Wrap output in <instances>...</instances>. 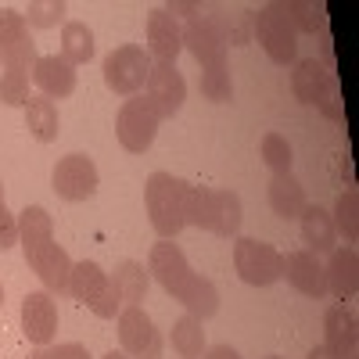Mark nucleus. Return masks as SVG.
<instances>
[{
    "instance_id": "obj_18",
    "label": "nucleus",
    "mask_w": 359,
    "mask_h": 359,
    "mask_svg": "<svg viewBox=\"0 0 359 359\" xmlns=\"http://www.w3.org/2000/svg\"><path fill=\"white\" fill-rule=\"evenodd\" d=\"M284 280L306 298H327V280H323V262L320 255L298 248L284 255Z\"/></svg>"
},
{
    "instance_id": "obj_33",
    "label": "nucleus",
    "mask_w": 359,
    "mask_h": 359,
    "mask_svg": "<svg viewBox=\"0 0 359 359\" xmlns=\"http://www.w3.org/2000/svg\"><path fill=\"white\" fill-rule=\"evenodd\" d=\"M201 97L212 104H230L233 101V76L230 69H205L201 72Z\"/></svg>"
},
{
    "instance_id": "obj_5",
    "label": "nucleus",
    "mask_w": 359,
    "mask_h": 359,
    "mask_svg": "<svg viewBox=\"0 0 359 359\" xmlns=\"http://www.w3.org/2000/svg\"><path fill=\"white\" fill-rule=\"evenodd\" d=\"M233 269L252 287H269L284 280V255L259 237H233Z\"/></svg>"
},
{
    "instance_id": "obj_39",
    "label": "nucleus",
    "mask_w": 359,
    "mask_h": 359,
    "mask_svg": "<svg viewBox=\"0 0 359 359\" xmlns=\"http://www.w3.org/2000/svg\"><path fill=\"white\" fill-rule=\"evenodd\" d=\"M201 359H241V352H237L233 345H212V348H205Z\"/></svg>"
},
{
    "instance_id": "obj_6",
    "label": "nucleus",
    "mask_w": 359,
    "mask_h": 359,
    "mask_svg": "<svg viewBox=\"0 0 359 359\" xmlns=\"http://www.w3.org/2000/svg\"><path fill=\"white\" fill-rule=\"evenodd\" d=\"M151 54H147L144 47L137 43H123V47H115L108 57H104V86L111 90V94L118 97H137L144 83H147V72H151Z\"/></svg>"
},
{
    "instance_id": "obj_17",
    "label": "nucleus",
    "mask_w": 359,
    "mask_h": 359,
    "mask_svg": "<svg viewBox=\"0 0 359 359\" xmlns=\"http://www.w3.org/2000/svg\"><path fill=\"white\" fill-rule=\"evenodd\" d=\"M323 348L334 359H355L359 352V323L345 306H331L323 316Z\"/></svg>"
},
{
    "instance_id": "obj_25",
    "label": "nucleus",
    "mask_w": 359,
    "mask_h": 359,
    "mask_svg": "<svg viewBox=\"0 0 359 359\" xmlns=\"http://www.w3.org/2000/svg\"><path fill=\"white\" fill-rule=\"evenodd\" d=\"M180 187V208H184V223L208 230L212 226V187L191 184V180H176Z\"/></svg>"
},
{
    "instance_id": "obj_14",
    "label": "nucleus",
    "mask_w": 359,
    "mask_h": 359,
    "mask_svg": "<svg viewBox=\"0 0 359 359\" xmlns=\"http://www.w3.org/2000/svg\"><path fill=\"white\" fill-rule=\"evenodd\" d=\"M22 334L33 345H50L57 334V302L50 291H29L22 298Z\"/></svg>"
},
{
    "instance_id": "obj_11",
    "label": "nucleus",
    "mask_w": 359,
    "mask_h": 359,
    "mask_svg": "<svg viewBox=\"0 0 359 359\" xmlns=\"http://www.w3.org/2000/svg\"><path fill=\"white\" fill-rule=\"evenodd\" d=\"M36 43L29 33V22L15 8H0V65L4 69H33L36 65Z\"/></svg>"
},
{
    "instance_id": "obj_41",
    "label": "nucleus",
    "mask_w": 359,
    "mask_h": 359,
    "mask_svg": "<svg viewBox=\"0 0 359 359\" xmlns=\"http://www.w3.org/2000/svg\"><path fill=\"white\" fill-rule=\"evenodd\" d=\"M306 359H334V355H331V352H327V348H323V345H313V348H309V355H306Z\"/></svg>"
},
{
    "instance_id": "obj_36",
    "label": "nucleus",
    "mask_w": 359,
    "mask_h": 359,
    "mask_svg": "<svg viewBox=\"0 0 359 359\" xmlns=\"http://www.w3.org/2000/svg\"><path fill=\"white\" fill-rule=\"evenodd\" d=\"M33 359H94V355L76 341H65V345H43Z\"/></svg>"
},
{
    "instance_id": "obj_44",
    "label": "nucleus",
    "mask_w": 359,
    "mask_h": 359,
    "mask_svg": "<svg viewBox=\"0 0 359 359\" xmlns=\"http://www.w3.org/2000/svg\"><path fill=\"white\" fill-rule=\"evenodd\" d=\"M0 306H4V287H0Z\"/></svg>"
},
{
    "instance_id": "obj_27",
    "label": "nucleus",
    "mask_w": 359,
    "mask_h": 359,
    "mask_svg": "<svg viewBox=\"0 0 359 359\" xmlns=\"http://www.w3.org/2000/svg\"><path fill=\"white\" fill-rule=\"evenodd\" d=\"M25 130L29 137H36L40 144H50L62 133V115H57V104L47 97H29L25 104Z\"/></svg>"
},
{
    "instance_id": "obj_34",
    "label": "nucleus",
    "mask_w": 359,
    "mask_h": 359,
    "mask_svg": "<svg viewBox=\"0 0 359 359\" xmlns=\"http://www.w3.org/2000/svg\"><path fill=\"white\" fill-rule=\"evenodd\" d=\"M29 72L25 69H4L0 72V104L25 108L29 104Z\"/></svg>"
},
{
    "instance_id": "obj_8",
    "label": "nucleus",
    "mask_w": 359,
    "mask_h": 359,
    "mask_svg": "<svg viewBox=\"0 0 359 359\" xmlns=\"http://www.w3.org/2000/svg\"><path fill=\"white\" fill-rule=\"evenodd\" d=\"M252 29H255V40L262 43V50L269 54L273 65H294L298 62V33L287 25V18L280 15L277 4H262L252 15Z\"/></svg>"
},
{
    "instance_id": "obj_37",
    "label": "nucleus",
    "mask_w": 359,
    "mask_h": 359,
    "mask_svg": "<svg viewBox=\"0 0 359 359\" xmlns=\"http://www.w3.org/2000/svg\"><path fill=\"white\" fill-rule=\"evenodd\" d=\"M18 245V216L8 205H0V252H8Z\"/></svg>"
},
{
    "instance_id": "obj_12",
    "label": "nucleus",
    "mask_w": 359,
    "mask_h": 359,
    "mask_svg": "<svg viewBox=\"0 0 359 359\" xmlns=\"http://www.w3.org/2000/svg\"><path fill=\"white\" fill-rule=\"evenodd\" d=\"M144 97L151 101V108L158 111L162 123L172 118V115H180V108H184V101H187V79H184V72H180L176 65L155 62L151 72H147V83H144Z\"/></svg>"
},
{
    "instance_id": "obj_42",
    "label": "nucleus",
    "mask_w": 359,
    "mask_h": 359,
    "mask_svg": "<svg viewBox=\"0 0 359 359\" xmlns=\"http://www.w3.org/2000/svg\"><path fill=\"white\" fill-rule=\"evenodd\" d=\"M101 359H130L126 352H108V355H101Z\"/></svg>"
},
{
    "instance_id": "obj_22",
    "label": "nucleus",
    "mask_w": 359,
    "mask_h": 359,
    "mask_svg": "<svg viewBox=\"0 0 359 359\" xmlns=\"http://www.w3.org/2000/svg\"><path fill=\"white\" fill-rule=\"evenodd\" d=\"M54 241V219L43 205H25L18 212V245L25 252V259L40 252L43 245Z\"/></svg>"
},
{
    "instance_id": "obj_9",
    "label": "nucleus",
    "mask_w": 359,
    "mask_h": 359,
    "mask_svg": "<svg viewBox=\"0 0 359 359\" xmlns=\"http://www.w3.org/2000/svg\"><path fill=\"white\" fill-rule=\"evenodd\" d=\"M118 345L130 359H162L165 338L155 320L144 313V306H123L118 313Z\"/></svg>"
},
{
    "instance_id": "obj_13",
    "label": "nucleus",
    "mask_w": 359,
    "mask_h": 359,
    "mask_svg": "<svg viewBox=\"0 0 359 359\" xmlns=\"http://www.w3.org/2000/svg\"><path fill=\"white\" fill-rule=\"evenodd\" d=\"M291 94H294L298 104L320 108L323 101L338 97V76L327 72L316 57H298L294 72H291Z\"/></svg>"
},
{
    "instance_id": "obj_45",
    "label": "nucleus",
    "mask_w": 359,
    "mask_h": 359,
    "mask_svg": "<svg viewBox=\"0 0 359 359\" xmlns=\"http://www.w3.org/2000/svg\"><path fill=\"white\" fill-rule=\"evenodd\" d=\"M266 359H280V355H266Z\"/></svg>"
},
{
    "instance_id": "obj_38",
    "label": "nucleus",
    "mask_w": 359,
    "mask_h": 359,
    "mask_svg": "<svg viewBox=\"0 0 359 359\" xmlns=\"http://www.w3.org/2000/svg\"><path fill=\"white\" fill-rule=\"evenodd\" d=\"M320 65H323L327 72H334V76H338V65H334V40H331V33H323V36H320Z\"/></svg>"
},
{
    "instance_id": "obj_19",
    "label": "nucleus",
    "mask_w": 359,
    "mask_h": 359,
    "mask_svg": "<svg viewBox=\"0 0 359 359\" xmlns=\"http://www.w3.org/2000/svg\"><path fill=\"white\" fill-rule=\"evenodd\" d=\"M29 266H33V273L43 280V287L50 291V294H69V277H72V259H69V252L57 245V241H50V245H43L40 252H33L25 259Z\"/></svg>"
},
{
    "instance_id": "obj_23",
    "label": "nucleus",
    "mask_w": 359,
    "mask_h": 359,
    "mask_svg": "<svg viewBox=\"0 0 359 359\" xmlns=\"http://www.w3.org/2000/svg\"><path fill=\"white\" fill-rule=\"evenodd\" d=\"M306 205H309L306 187L298 184L294 172H280V176L269 180V208H273V216H280V219H298Z\"/></svg>"
},
{
    "instance_id": "obj_40",
    "label": "nucleus",
    "mask_w": 359,
    "mask_h": 359,
    "mask_svg": "<svg viewBox=\"0 0 359 359\" xmlns=\"http://www.w3.org/2000/svg\"><path fill=\"white\" fill-rule=\"evenodd\" d=\"M320 111H323L327 118H334V123H345V108H341V97L323 101V104H320Z\"/></svg>"
},
{
    "instance_id": "obj_3",
    "label": "nucleus",
    "mask_w": 359,
    "mask_h": 359,
    "mask_svg": "<svg viewBox=\"0 0 359 359\" xmlns=\"http://www.w3.org/2000/svg\"><path fill=\"white\" fill-rule=\"evenodd\" d=\"M230 47V25L219 15H191L184 22V50L194 57L201 69H223Z\"/></svg>"
},
{
    "instance_id": "obj_2",
    "label": "nucleus",
    "mask_w": 359,
    "mask_h": 359,
    "mask_svg": "<svg viewBox=\"0 0 359 359\" xmlns=\"http://www.w3.org/2000/svg\"><path fill=\"white\" fill-rule=\"evenodd\" d=\"M69 294L76 298V302H83L94 316H101V320H115L118 313H123V298H118V291L111 284V273H104L94 259L72 262Z\"/></svg>"
},
{
    "instance_id": "obj_21",
    "label": "nucleus",
    "mask_w": 359,
    "mask_h": 359,
    "mask_svg": "<svg viewBox=\"0 0 359 359\" xmlns=\"http://www.w3.org/2000/svg\"><path fill=\"white\" fill-rule=\"evenodd\" d=\"M298 223H302V241H306V252L313 255H331L338 248V230L331 223V212L320 205H306L302 216H298Z\"/></svg>"
},
{
    "instance_id": "obj_7",
    "label": "nucleus",
    "mask_w": 359,
    "mask_h": 359,
    "mask_svg": "<svg viewBox=\"0 0 359 359\" xmlns=\"http://www.w3.org/2000/svg\"><path fill=\"white\" fill-rule=\"evenodd\" d=\"M158 126H162V118H158V111L151 108L147 97L123 101V108H118V115H115V137H118V144H123V151H130V155H144L147 147L155 144Z\"/></svg>"
},
{
    "instance_id": "obj_29",
    "label": "nucleus",
    "mask_w": 359,
    "mask_h": 359,
    "mask_svg": "<svg viewBox=\"0 0 359 359\" xmlns=\"http://www.w3.org/2000/svg\"><path fill=\"white\" fill-rule=\"evenodd\" d=\"M169 341H172V352L180 355V359H201L205 355V327H201V320L198 316H180L176 323H172V334H169Z\"/></svg>"
},
{
    "instance_id": "obj_28",
    "label": "nucleus",
    "mask_w": 359,
    "mask_h": 359,
    "mask_svg": "<svg viewBox=\"0 0 359 359\" xmlns=\"http://www.w3.org/2000/svg\"><path fill=\"white\" fill-rule=\"evenodd\" d=\"M97 54V43H94V29L86 22H65L62 25V57L69 65H86L90 57Z\"/></svg>"
},
{
    "instance_id": "obj_1",
    "label": "nucleus",
    "mask_w": 359,
    "mask_h": 359,
    "mask_svg": "<svg viewBox=\"0 0 359 359\" xmlns=\"http://www.w3.org/2000/svg\"><path fill=\"white\" fill-rule=\"evenodd\" d=\"M147 273L162 284V291L169 298H176V302L191 316H198L201 323L219 313V287L208 277L194 273L180 245H172V241L151 245V252H147Z\"/></svg>"
},
{
    "instance_id": "obj_4",
    "label": "nucleus",
    "mask_w": 359,
    "mask_h": 359,
    "mask_svg": "<svg viewBox=\"0 0 359 359\" xmlns=\"http://www.w3.org/2000/svg\"><path fill=\"white\" fill-rule=\"evenodd\" d=\"M180 176L169 172H151L144 184V208H147V219H151L158 241H176V233L184 230V208H180V187H176Z\"/></svg>"
},
{
    "instance_id": "obj_35",
    "label": "nucleus",
    "mask_w": 359,
    "mask_h": 359,
    "mask_svg": "<svg viewBox=\"0 0 359 359\" xmlns=\"http://www.w3.org/2000/svg\"><path fill=\"white\" fill-rule=\"evenodd\" d=\"M65 11L69 8L62 0H33V4L25 8V22H29V29H54L65 18Z\"/></svg>"
},
{
    "instance_id": "obj_30",
    "label": "nucleus",
    "mask_w": 359,
    "mask_h": 359,
    "mask_svg": "<svg viewBox=\"0 0 359 359\" xmlns=\"http://www.w3.org/2000/svg\"><path fill=\"white\" fill-rule=\"evenodd\" d=\"M331 223H334V230L345 237L348 245L359 241V191L355 187H345L338 194V201L331 208Z\"/></svg>"
},
{
    "instance_id": "obj_26",
    "label": "nucleus",
    "mask_w": 359,
    "mask_h": 359,
    "mask_svg": "<svg viewBox=\"0 0 359 359\" xmlns=\"http://www.w3.org/2000/svg\"><path fill=\"white\" fill-rule=\"evenodd\" d=\"M111 284H115L118 298H123V306H140L147 287H151V273H147L144 262L123 259V262L115 266V273H111Z\"/></svg>"
},
{
    "instance_id": "obj_16",
    "label": "nucleus",
    "mask_w": 359,
    "mask_h": 359,
    "mask_svg": "<svg viewBox=\"0 0 359 359\" xmlns=\"http://www.w3.org/2000/svg\"><path fill=\"white\" fill-rule=\"evenodd\" d=\"M33 83L40 86V97H47V101H62V97H72L76 94V65H69L62 54H43V57H36V65H33Z\"/></svg>"
},
{
    "instance_id": "obj_15",
    "label": "nucleus",
    "mask_w": 359,
    "mask_h": 359,
    "mask_svg": "<svg viewBox=\"0 0 359 359\" xmlns=\"http://www.w3.org/2000/svg\"><path fill=\"white\" fill-rule=\"evenodd\" d=\"M147 54L165 65H176V57L184 54V25L169 15V8H155L147 15Z\"/></svg>"
},
{
    "instance_id": "obj_31",
    "label": "nucleus",
    "mask_w": 359,
    "mask_h": 359,
    "mask_svg": "<svg viewBox=\"0 0 359 359\" xmlns=\"http://www.w3.org/2000/svg\"><path fill=\"white\" fill-rule=\"evenodd\" d=\"M280 15L287 18V25L294 33H309V36H323L327 33V18H323V8L316 4H298V0H287V4H277Z\"/></svg>"
},
{
    "instance_id": "obj_24",
    "label": "nucleus",
    "mask_w": 359,
    "mask_h": 359,
    "mask_svg": "<svg viewBox=\"0 0 359 359\" xmlns=\"http://www.w3.org/2000/svg\"><path fill=\"white\" fill-rule=\"evenodd\" d=\"M245 223V201L237 191H212V230L216 237H241Z\"/></svg>"
},
{
    "instance_id": "obj_32",
    "label": "nucleus",
    "mask_w": 359,
    "mask_h": 359,
    "mask_svg": "<svg viewBox=\"0 0 359 359\" xmlns=\"http://www.w3.org/2000/svg\"><path fill=\"white\" fill-rule=\"evenodd\" d=\"M259 155H262V162L269 169H273V176L291 172V165H294V151H291V144H287L284 133H266L259 140Z\"/></svg>"
},
{
    "instance_id": "obj_43",
    "label": "nucleus",
    "mask_w": 359,
    "mask_h": 359,
    "mask_svg": "<svg viewBox=\"0 0 359 359\" xmlns=\"http://www.w3.org/2000/svg\"><path fill=\"white\" fill-rule=\"evenodd\" d=\"M0 205H4V184H0Z\"/></svg>"
},
{
    "instance_id": "obj_20",
    "label": "nucleus",
    "mask_w": 359,
    "mask_h": 359,
    "mask_svg": "<svg viewBox=\"0 0 359 359\" xmlns=\"http://www.w3.org/2000/svg\"><path fill=\"white\" fill-rule=\"evenodd\" d=\"M323 280H327V294L331 298H352L355 294V287H359V252H355V245H338L334 252H331V259H327V266H323Z\"/></svg>"
},
{
    "instance_id": "obj_10",
    "label": "nucleus",
    "mask_w": 359,
    "mask_h": 359,
    "mask_svg": "<svg viewBox=\"0 0 359 359\" xmlns=\"http://www.w3.org/2000/svg\"><path fill=\"white\" fill-rule=\"evenodd\" d=\"M50 187H54V194L62 198V201H86V198L97 194L101 172H97L94 158L76 151V155L57 158V165L50 172Z\"/></svg>"
}]
</instances>
